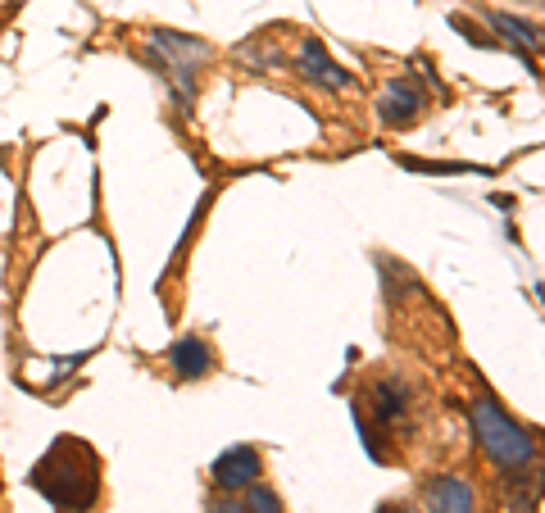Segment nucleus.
<instances>
[{
  "label": "nucleus",
  "mask_w": 545,
  "mask_h": 513,
  "mask_svg": "<svg viewBox=\"0 0 545 513\" xmlns=\"http://www.w3.org/2000/svg\"><path fill=\"white\" fill-rule=\"evenodd\" d=\"M146 60L155 64L159 73L164 69H196V64L209 60V46L200 37H182V32H169V28H155L150 32V50Z\"/></svg>",
  "instance_id": "nucleus-3"
},
{
  "label": "nucleus",
  "mask_w": 545,
  "mask_h": 513,
  "mask_svg": "<svg viewBox=\"0 0 545 513\" xmlns=\"http://www.w3.org/2000/svg\"><path fill=\"white\" fill-rule=\"evenodd\" d=\"M387 513H414V509H400V504H396V509H387Z\"/></svg>",
  "instance_id": "nucleus-15"
},
{
  "label": "nucleus",
  "mask_w": 545,
  "mask_h": 513,
  "mask_svg": "<svg viewBox=\"0 0 545 513\" xmlns=\"http://www.w3.org/2000/svg\"><path fill=\"white\" fill-rule=\"evenodd\" d=\"M373 409H377V423H396V418H405V409H409V386L396 382V377L377 382V386H373Z\"/></svg>",
  "instance_id": "nucleus-9"
},
{
  "label": "nucleus",
  "mask_w": 545,
  "mask_h": 513,
  "mask_svg": "<svg viewBox=\"0 0 545 513\" xmlns=\"http://www.w3.org/2000/svg\"><path fill=\"white\" fill-rule=\"evenodd\" d=\"M169 364H173V373L191 382V377H205L214 368V359H209V346L200 336H182V341L169 346Z\"/></svg>",
  "instance_id": "nucleus-8"
},
{
  "label": "nucleus",
  "mask_w": 545,
  "mask_h": 513,
  "mask_svg": "<svg viewBox=\"0 0 545 513\" xmlns=\"http://www.w3.org/2000/svg\"><path fill=\"white\" fill-rule=\"evenodd\" d=\"M209 513H246V504H241L237 495H218V500L209 504Z\"/></svg>",
  "instance_id": "nucleus-14"
},
{
  "label": "nucleus",
  "mask_w": 545,
  "mask_h": 513,
  "mask_svg": "<svg viewBox=\"0 0 545 513\" xmlns=\"http://www.w3.org/2000/svg\"><path fill=\"white\" fill-rule=\"evenodd\" d=\"M491 28H500V32H509V41H518V46H541V32L532 28V23H523V19H514V14H491Z\"/></svg>",
  "instance_id": "nucleus-11"
},
{
  "label": "nucleus",
  "mask_w": 545,
  "mask_h": 513,
  "mask_svg": "<svg viewBox=\"0 0 545 513\" xmlns=\"http://www.w3.org/2000/svg\"><path fill=\"white\" fill-rule=\"evenodd\" d=\"M468 423H473L477 445L491 454V464H500L505 473L536 464V436L527 432L523 423H514L491 395H482V400L468 405Z\"/></svg>",
  "instance_id": "nucleus-2"
},
{
  "label": "nucleus",
  "mask_w": 545,
  "mask_h": 513,
  "mask_svg": "<svg viewBox=\"0 0 545 513\" xmlns=\"http://www.w3.org/2000/svg\"><path fill=\"white\" fill-rule=\"evenodd\" d=\"M505 513H536V482L527 486L518 468L505 477Z\"/></svg>",
  "instance_id": "nucleus-10"
},
{
  "label": "nucleus",
  "mask_w": 545,
  "mask_h": 513,
  "mask_svg": "<svg viewBox=\"0 0 545 513\" xmlns=\"http://www.w3.org/2000/svg\"><path fill=\"white\" fill-rule=\"evenodd\" d=\"M423 91L414 87L409 78H391L387 87H382V96H377V119L387 123V128H405V123H414L418 114H423Z\"/></svg>",
  "instance_id": "nucleus-6"
},
{
  "label": "nucleus",
  "mask_w": 545,
  "mask_h": 513,
  "mask_svg": "<svg viewBox=\"0 0 545 513\" xmlns=\"http://www.w3.org/2000/svg\"><path fill=\"white\" fill-rule=\"evenodd\" d=\"M423 509L427 513H477V495L464 477L455 473H436L423 486Z\"/></svg>",
  "instance_id": "nucleus-5"
},
{
  "label": "nucleus",
  "mask_w": 545,
  "mask_h": 513,
  "mask_svg": "<svg viewBox=\"0 0 545 513\" xmlns=\"http://www.w3.org/2000/svg\"><path fill=\"white\" fill-rule=\"evenodd\" d=\"M300 69H305L309 82H318V87H327V91H346L350 82H355L332 55H327V46L318 37H305V46H300Z\"/></svg>",
  "instance_id": "nucleus-7"
},
{
  "label": "nucleus",
  "mask_w": 545,
  "mask_h": 513,
  "mask_svg": "<svg viewBox=\"0 0 545 513\" xmlns=\"http://www.w3.org/2000/svg\"><path fill=\"white\" fill-rule=\"evenodd\" d=\"M400 164L418 168V173H436V178H446V173H455L459 168V164H432V159H409V155H400Z\"/></svg>",
  "instance_id": "nucleus-13"
},
{
  "label": "nucleus",
  "mask_w": 545,
  "mask_h": 513,
  "mask_svg": "<svg viewBox=\"0 0 545 513\" xmlns=\"http://www.w3.org/2000/svg\"><path fill=\"white\" fill-rule=\"evenodd\" d=\"M37 468H50V473H60V482H37V491L46 495L50 504L60 513H87L91 504H96V454L87 450L82 441H73V436H64L55 450L41 459Z\"/></svg>",
  "instance_id": "nucleus-1"
},
{
  "label": "nucleus",
  "mask_w": 545,
  "mask_h": 513,
  "mask_svg": "<svg viewBox=\"0 0 545 513\" xmlns=\"http://www.w3.org/2000/svg\"><path fill=\"white\" fill-rule=\"evenodd\" d=\"M209 473H214V486H218V491L237 495V491H246L250 482H259V473H264V459H259L255 445H232V450L218 454Z\"/></svg>",
  "instance_id": "nucleus-4"
},
{
  "label": "nucleus",
  "mask_w": 545,
  "mask_h": 513,
  "mask_svg": "<svg viewBox=\"0 0 545 513\" xmlns=\"http://www.w3.org/2000/svg\"><path fill=\"white\" fill-rule=\"evenodd\" d=\"M246 513H282V500L273 491H268V486H259V482H250L246 486Z\"/></svg>",
  "instance_id": "nucleus-12"
}]
</instances>
